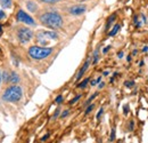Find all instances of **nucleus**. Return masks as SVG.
Instances as JSON below:
<instances>
[{
	"mask_svg": "<svg viewBox=\"0 0 148 143\" xmlns=\"http://www.w3.org/2000/svg\"><path fill=\"white\" fill-rule=\"evenodd\" d=\"M57 38H58L57 33L53 31H39L37 35L38 42H40L41 45H47L51 40H56Z\"/></svg>",
	"mask_w": 148,
	"mask_h": 143,
	"instance_id": "obj_4",
	"label": "nucleus"
},
{
	"mask_svg": "<svg viewBox=\"0 0 148 143\" xmlns=\"http://www.w3.org/2000/svg\"><path fill=\"white\" fill-rule=\"evenodd\" d=\"M80 99H81V95H77V96H75V97H74V99L71 101V102H70V103H71V104H74V103H75L76 101H79Z\"/></svg>",
	"mask_w": 148,
	"mask_h": 143,
	"instance_id": "obj_18",
	"label": "nucleus"
},
{
	"mask_svg": "<svg viewBox=\"0 0 148 143\" xmlns=\"http://www.w3.org/2000/svg\"><path fill=\"white\" fill-rule=\"evenodd\" d=\"M62 102H63V96H62V95L57 96V97H56V103H62Z\"/></svg>",
	"mask_w": 148,
	"mask_h": 143,
	"instance_id": "obj_21",
	"label": "nucleus"
},
{
	"mask_svg": "<svg viewBox=\"0 0 148 143\" xmlns=\"http://www.w3.org/2000/svg\"><path fill=\"white\" fill-rule=\"evenodd\" d=\"M58 113H59V109H57V110H56V111H55V113H54V117H53L54 119H55V118H57V117H58Z\"/></svg>",
	"mask_w": 148,
	"mask_h": 143,
	"instance_id": "obj_26",
	"label": "nucleus"
},
{
	"mask_svg": "<svg viewBox=\"0 0 148 143\" xmlns=\"http://www.w3.org/2000/svg\"><path fill=\"white\" fill-rule=\"evenodd\" d=\"M26 5H27L29 10H31V12H36V10H37V5H36L34 2H32V1H27Z\"/></svg>",
	"mask_w": 148,
	"mask_h": 143,
	"instance_id": "obj_11",
	"label": "nucleus"
},
{
	"mask_svg": "<svg viewBox=\"0 0 148 143\" xmlns=\"http://www.w3.org/2000/svg\"><path fill=\"white\" fill-rule=\"evenodd\" d=\"M124 85H125L127 87H132V86L134 85V83H133V81H125Z\"/></svg>",
	"mask_w": 148,
	"mask_h": 143,
	"instance_id": "obj_22",
	"label": "nucleus"
},
{
	"mask_svg": "<svg viewBox=\"0 0 148 143\" xmlns=\"http://www.w3.org/2000/svg\"><path fill=\"white\" fill-rule=\"evenodd\" d=\"M1 80H2V79H1V72H0V84H1Z\"/></svg>",
	"mask_w": 148,
	"mask_h": 143,
	"instance_id": "obj_36",
	"label": "nucleus"
},
{
	"mask_svg": "<svg viewBox=\"0 0 148 143\" xmlns=\"http://www.w3.org/2000/svg\"><path fill=\"white\" fill-rule=\"evenodd\" d=\"M97 62H98V51L93 53V64H96Z\"/></svg>",
	"mask_w": 148,
	"mask_h": 143,
	"instance_id": "obj_15",
	"label": "nucleus"
},
{
	"mask_svg": "<svg viewBox=\"0 0 148 143\" xmlns=\"http://www.w3.org/2000/svg\"><path fill=\"white\" fill-rule=\"evenodd\" d=\"M89 64H90V61H89V60H87V61H86V63L83 64V67L81 68V70L79 71L77 76H76V79H77V80H79V79H81V77L84 74V72L87 71V69L89 68Z\"/></svg>",
	"mask_w": 148,
	"mask_h": 143,
	"instance_id": "obj_8",
	"label": "nucleus"
},
{
	"mask_svg": "<svg viewBox=\"0 0 148 143\" xmlns=\"http://www.w3.org/2000/svg\"><path fill=\"white\" fill-rule=\"evenodd\" d=\"M88 84H89V78H86L82 83H80V84H79V86H77V87H79V88H81V90H83V88H86V87H87V85H88Z\"/></svg>",
	"mask_w": 148,
	"mask_h": 143,
	"instance_id": "obj_13",
	"label": "nucleus"
},
{
	"mask_svg": "<svg viewBox=\"0 0 148 143\" xmlns=\"http://www.w3.org/2000/svg\"><path fill=\"white\" fill-rule=\"evenodd\" d=\"M115 18H116V15H115V14H113V15H112L111 17L108 18V19H107V24H106V29H108V28L111 26V25H112V23L114 22V19H115Z\"/></svg>",
	"mask_w": 148,
	"mask_h": 143,
	"instance_id": "obj_14",
	"label": "nucleus"
},
{
	"mask_svg": "<svg viewBox=\"0 0 148 143\" xmlns=\"http://www.w3.org/2000/svg\"><path fill=\"white\" fill-rule=\"evenodd\" d=\"M17 19H18L19 22H22V23H24V24H29V25H36V22H34V19L31 17L29 14H26L24 10H18V13H17Z\"/></svg>",
	"mask_w": 148,
	"mask_h": 143,
	"instance_id": "obj_6",
	"label": "nucleus"
},
{
	"mask_svg": "<svg viewBox=\"0 0 148 143\" xmlns=\"http://www.w3.org/2000/svg\"><path fill=\"white\" fill-rule=\"evenodd\" d=\"M8 81H10L12 84H17L19 81V77L18 74L16 73V72H12V73H9V80Z\"/></svg>",
	"mask_w": 148,
	"mask_h": 143,
	"instance_id": "obj_9",
	"label": "nucleus"
},
{
	"mask_svg": "<svg viewBox=\"0 0 148 143\" xmlns=\"http://www.w3.org/2000/svg\"><path fill=\"white\" fill-rule=\"evenodd\" d=\"M119 30H120V24H115V26L112 29V31L110 32V36L111 37L115 36V35L119 32Z\"/></svg>",
	"mask_w": 148,
	"mask_h": 143,
	"instance_id": "obj_12",
	"label": "nucleus"
},
{
	"mask_svg": "<svg viewBox=\"0 0 148 143\" xmlns=\"http://www.w3.org/2000/svg\"><path fill=\"white\" fill-rule=\"evenodd\" d=\"M48 137H49V134H47V135H45V136H43V137L41 139V141H46V140H47Z\"/></svg>",
	"mask_w": 148,
	"mask_h": 143,
	"instance_id": "obj_30",
	"label": "nucleus"
},
{
	"mask_svg": "<svg viewBox=\"0 0 148 143\" xmlns=\"http://www.w3.org/2000/svg\"><path fill=\"white\" fill-rule=\"evenodd\" d=\"M12 0H0V5L3 8H10L12 7Z\"/></svg>",
	"mask_w": 148,
	"mask_h": 143,
	"instance_id": "obj_10",
	"label": "nucleus"
},
{
	"mask_svg": "<svg viewBox=\"0 0 148 143\" xmlns=\"http://www.w3.org/2000/svg\"><path fill=\"white\" fill-rule=\"evenodd\" d=\"M114 139H115V128H113V129H112L111 137H110V140H111V141H113Z\"/></svg>",
	"mask_w": 148,
	"mask_h": 143,
	"instance_id": "obj_20",
	"label": "nucleus"
},
{
	"mask_svg": "<svg viewBox=\"0 0 148 143\" xmlns=\"http://www.w3.org/2000/svg\"><path fill=\"white\" fill-rule=\"evenodd\" d=\"M103 111H104V109L101 108V109L99 110V112L97 113V119H100V117H101V115H103Z\"/></svg>",
	"mask_w": 148,
	"mask_h": 143,
	"instance_id": "obj_25",
	"label": "nucleus"
},
{
	"mask_svg": "<svg viewBox=\"0 0 148 143\" xmlns=\"http://www.w3.org/2000/svg\"><path fill=\"white\" fill-rule=\"evenodd\" d=\"M5 16H6V14L2 12V10H0V19H2V18H5Z\"/></svg>",
	"mask_w": 148,
	"mask_h": 143,
	"instance_id": "obj_27",
	"label": "nucleus"
},
{
	"mask_svg": "<svg viewBox=\"0 0 148 143\" xmlns=\"http://www.w3.org/2000/svg\"><path fill=\"white\" fill-rule=\"evenodd\" d=\"M23 95V90L18 86H10L5 90V93L2 94V100L7 101V102H18L22 99Z\"/></svg>",
	"mask_w": 148,
	"mask_h": 143,
	"instance_id": "obj_2",
	"label": "nucleus"
},
{
	"mask_svg": "<svg viewBox=\"0 0 148 143\" xmlns=\"http://www.w3.org/2000/svg\"><path fill=\"white\" fill-rule=\"evenodd\" d=\"M42 2H47V3H54V2H57L59 0H41Z\"/></svg>",
	"mask_w": 148,
	"mask_h": 143,
	"instance_id": "obj_23",
	"label": "nucleus"
},
{
	"mask_svg": "<svg viewBox=\"0 0 148 143\" xmlns=\"http://www.w3.org/2000/svg\"><path fill=\"white\" fill-rule=\"evenodd\" d=\"M86 10H87V8H86V6H84V5H76V6H73V7H71L69 12H70L72 15H75V16H77V15H81V14H83Z\"/></svg>",
	"mask_w": 148,
	"mask_h": 143,
	"instance_id": "obj_7",
	"label": "nucleus"
},
{
	"mask_svg": "<svg viewBox=\"0 0 148 143\" xmlns=\"http://www.w3.org/2000/svg\"><path fill=\"white\" fill-rule=\"evenodd\" d=\"M69 113H70V111H69V110H65V111L62 113V116H60V117H62V118H65V117H67V115H69Z\"/></svg>",
	"mask_w": 148,
	"mask_h": 143,
	"instance_id": "obj_24",
	"label": "nucleus"
},
{
	"mask_svg": "<svg viewBox=\"0 0 148 143\" xmlns=\"http://www.w3.org/2000/svg\"><path fill=\"white\" fill-rule=\"evenodd\" d=\"M108 49H110V46H108V47H105V48L103 49V53H107V51H108Z\"/></svg>",
	"mask_w": 148,
	"mask_h": 143,
	"instance_id": "obj_31",
	"label": "nucleus"
},
{
	"mask_svg": "<svg viewBox=\"0 0 148 143\" xmlns=\"http://www.w3.org/2000/svg\"><path fill=\"white\" fill-rule=\"evenodd\" d=\"M97 95H98V94H97V93H95V94H93L92 96H91V97H90V99H89V100H88V101L86 102V106H88V104H89V103H90V102L92 101V100L95 99V97H96V96H97Z\"/></svg>",
	"mask_w": 148,
	"mask_h": 143,
	"instance_id": "obj_17",
	"label": "nucleus"
},
{
	"mask_svg": "<svg viewBox=\"0 0 148 143\" xmlns=\"http://www.w3.org/2000/svg\"><path fill=\"white\" fill-rule=\"evenodd\" d=\"M1 33H2V26H1V24H0V36H1Z\"/></svg>",
	"mask_w": 148,
	"mask_h": 143,
	"instance_id": "obj_34",
	"label": "nucleus"
},
{
	"mask_svg": "<svg viewBox=\"0 0 148 143\" xmlns=\"http://www.w3.org/2000/svg\"><path fill=\"white\" fill-rule=\"evenodd\" d=\"M40 22L49 29H59L63 25V17L58 13L49 12L40 16Z\"/></svg>",
	"mask_w": 148,
	"mask_h": 143,
	"instance_id": "obj_1",
	"label": "nucleus"
},
{
	"mask_svg": "<svg viewBox=\"0 0 148 143\" xmlns=\"http://www.w3.org/2000/svg\"><path fill=\"white\" fill-rule=\"evenodd\" d=\"M132 129H133V121H132V120H131V121H130L129 131H132Z\"/></svg>",
	"mask_w": 148,
	"mask_h": 143,
	"instance_id": "obj_28",
	"label": "nucleus"
},
{
	"mask_svg": "<svg viewBox=\"0 0 148 143\" xmlns=\"http://www.w3.org/2000/svg\"><path fill=\"white\" fill-rule=\"evenodd\" d=\"M143 51H144V52H147V51H148V47H144V49H143Z\"/></svg>",
	"mask_w": 148,
	"mask_h": 143,
	"instance_id": "obj_35",
	"label": "nucleus"
},
{
	"mask_svg": "<svg viewBox=\"0 0 148 143\" xmlns=\"http://www.w3.org/2000/svg\"><path fill=\"white\" fill-rule=\"evenodd\" d=\"M129 112V106H124V113Z\"/></svg>",
	"mask_w": 148,
	"mask_h": 143,
	"instance_id": "obj_29",
	"label": "nucleus"
},
{
	"mask_svg": "<svg viewBox=\"0 0 148 143\" xmlns=\"http://www.w3.org/2000/svg\"><path fill=\"white\" fill-rule=\"evenodd\" d=\"M122 56H123V53H122V52H120V53H119V57H120V58H121V57H122Z\"/></svg>",
	"mask_w": 148,
	"mask_h": 143,
	"instance_id": "obj_33",
	"label": "nucleus"
},
{
	"mask_svg": "<svg viewBox=\"0 0 148 143\" xmlns=\"http://www.w3.org/2000/svg\"><path fill=\"white\" fill-rule=\"evenodd\" d=\"M32 37H33V32L29 28H19L17 31V38H18L19 42L22 44L29 42L32 39Z\"/></svg>",
	"mask_w": 148,
	"mask_h": 143,
	"instance_id": "obj_5",
	"label": "nucleus"
},
{
	"mask_svg": "<svg viewBox=\"0 0 148 143\" xmlns=\"http://www.w3.org/2000/svg\"><path fill=\"white\" fill-rule=\"evenodd\" d=\"M100 81H101V78L99 77V78H97L96 80H92V81H91V85H92V86H95V85H97V84H99Z\"/></svg>",
	"mask_w": 148,
	"mask_h": 143,
	"instance_id": "obj_16",
	"label": "nucleus"
},
{
	"mask_svg": "<svg viewBox=\"0 0 148 143\" xmlns=\"http://www.w3.org/2000/svg\"><path fill=\"white\" fill-rule=\"evenodd\" d=\"M51 53H53V48H48V47L32 46L29 49V55L34 60H43L48 57Z\"/></svg>",
	"mask_w": 148,
	"mask_h": 143,
	"instance_id": "obj_3",
	"label": "nucleus"
},
{
	"mask_svg": "<svg viewBox=\"0 0 148 143\" xmlns=\"http://www.w3.org/2000/svg\"><path fill=\"white\" fill-rule=\"evenodd\" d=\"M93 107H95V106H93V104H90V106H89V107H88V109H87V110H86V115H88V113H89V112H91V111H92V109H93Z\"/></svg>",
	"mask_w": 148,
	"mask_h": 143,
	"instance_id": "obj_19",
	"label": "nucleus"
},
{
	"mask_svg": "<svg viewBox=\"0 0 148 143\" xmlns=\"http://www.w3.org/2000/svg\"><path fill=\"white\" fill-rule=\"evenodd\" d=\"M104 86H105V84H104V83H100V84H99V88H103Z\"/></svg>",
	"mask_w": 148,
	"mask_h": 143,
	"instance_id": "obj_32",
	"label": "nucleus"
}]
</instances>
